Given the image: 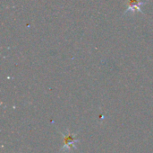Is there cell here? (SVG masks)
Returning <instances> with one entry per match:
<instances>
[{
    "instance_id": "obj_1",
    "label": "cell",
    "mask_w": 153,
    "mask_h": 153,
    "mask_svg": "<svg viewBox=\"0 0 153 153\" xmlns=\"http://www.w3.org/2000/svg\"><path fill=\"white\" fill-rule=\"evenodd\" d=\"M143 0H127V4H126V12H137V11H141V6L143 5Z\"/></svg>"
},
{
    "instance_id": "obj_2",
    "label": "cell",
    "mask_w": 153,
    "mask_h": 153,
    "mask_svg": "<svg viewBox=\"0 0 153 153\" xmlns=\"http://www.w3.org/2000/svg\"><path fill=\"white\" fill-rule=\"evenodd\" d=\"M64 149L63 150H70L72 147H74V143L76 142V138L73 133H68L64 136Z\"/></svg>"
}]
</instances>
